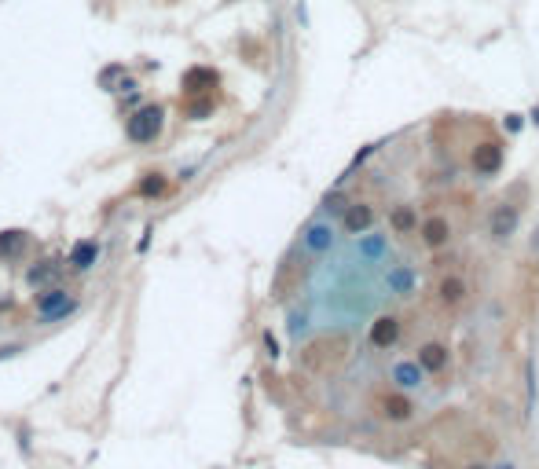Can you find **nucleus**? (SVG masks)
<instances>
[{"label": "nucleus", "mask_w": 539, "mask_h": 469, "mask_svg": "<svg viewBox=\"0 0 539 469\" xmlns=\"http://www.w3.org/2000/svg\"><path fill=\"white\" fill-rule=\"evenodd\" d=\"M165 129V106L162 103H147V106H136L129 125H125V136L132 143H154Z\"/></svg>", "instance_id": "1"}, {"label": "nucleus", "mask_w": 539, "mask_h": 469, "mask_svg": "<svg viewBox=\"0 0 539 469\" xmlns=\"http://www.w3.org/2000/svg\"><path fill=\"white\" fill-rule=\"evenodd\" d=\"M378 414L389 422H407L411 414H415V403H411V396H404V392H396V389H389L378 396Z\"/></svg>", "instance_id": "2"}, {"label": "nucleus", "mask_w": 539, "mask_h": 469, "mask_svg": "<svg viewBox=\"0 0 539 469\" xmlns=\"http://www.w3.org/2000/svg\"><path fill=\"white\" fill-rule=\"evenodd\" d=\"M342 228L348 234H363L374 228V206L371 202H348L345 206V217H342Z\"/></svg>", "instance_id": "3"}, {"label": "nucleus", "mask_w": 539, "mask_h": 469, "mask_svg": "<svg viewBox=\"0 0 539 469\" xmlns=\"http://www.w3.org/2000/svg\"><path fill=\"white\" fill-rule=\"evenodd\" d=\"M418 234H422V242H426L429 250H444V246L451 242V220L440 217V213H433V217L422 220Z\"/></svg>", "instance_id": "4"}, {"label": "nucleus", "mask_w": 539, "mask_h": 469, "mask_svg": "<svg viewBox=\"0 0 539 469\" xmlns=\"http://www.w3.org/2000/svg\"><path fill=\"white\" fill-rule=\"evenodd\" d=\"M473 169H477L481 176H495L503 169V147L495 140H484L473 147Z\"/></svg>", "instance_id": "5"}, {"label": "nucleus", "mask_w": 539, "mask_h": 469, "mask_svg": "<svg viewBox=\"0 0 539 469\" xmlns=\"http://www.w3.org/2000/svg\"><path fill=\"white\" fill-rule=\"evenodd\" d=\"M220 84V73L213 67H191L184 73V92L187 95H209Z\"/></svg>", "instance_id": "6"}, {"label": "nucleus", "mask_w": 539, "mask_h": 469, "mask_svg": "<svg viewBox=\"0 0 539 469\" xmlns=\"http://www.w3.org/2000/svg\"><path fill=\"white\" fill-rule=\"evenodd\" d=\"M517 220H521V213H517V206H510V202H503V206L492 213V224H488V228H492V239H499V242H503V239H510V234L517 231Z\"/></svg>", "instance_id": "7"}, {"label": "nucleus", "mask_w": 539, "mask_h": 469, "mask_svg": "<svg viewBox=\"0 0 539 469\" xmlns=\"http://www.w3.org/2000/svg\"><path fill=\"white\" fill-rule=\"evenodd\" d=\"M400 337V319L396 315H378L371 323V345L374 348H393Z\"/></svg>", "instance_id": "8"}, {"label": "nucleus", "mask_w": 539, "mask_h": 469, "mask_svg": "<svg viewBox=\"0 0 539 469\" xmlns=\"http://www.w3.org/2000/svg\"><path fill=\"white\" fill-rule=\"evenodd\" d=\"M466 293H470V286H466V279H459V275H444L437 282V297H440V304H448V308L462 304Z\"/></svg>", "instance_id": "9"}, {"label": "nucleus", "mask_w": 539, "mask_h": 469, "mask_svg": "<svg viewBox=\"0 0 539 469\" xmlns=\"http://www.w3.org/2000/svg\"><path fill=\"white\" fill-rule=\"evenodd\" d=\"M448 348L440 345V341H429V345H422L418 348V363H422V370H426V374H440L444 367H448Z\"/></svg>", "instance_id": "10"}, {"label": "nucleus", "mask_w": 539, "mask_h": 469, "mask_svg": "<svg viewBox=\"0 0 539 469\" xmlns=\"http://www.w3.org/2000/svg\"><path fill=\"white\" fill-rule=\"evenodd\" d=\"M96 257H99V246L92 239H84V242H77V246L70 250V261L67 264H70L73 272H88L92 264H96Z\"/></svg>", "instance_id": "11"}, {"label": "nucleus", "mask_w": 539, "mask_h": 469, "mask_svg": "<svg viewBox=\"0 0 539 469\" xmlns=\"http://www.w3.org/2000/svg\"><path fill=\"white\" fill-rule=\"evenodd\" d=\"M422 374H426V370H422V363L415 359V363H396L393 367V381L400 389H415V385H422Z\"/></svg>", "instance_id": "12"}, {"label": "nucleus", "mask_w": 539, "mask_h": 469, "mask_svg": "<svg viewBox=\"0 0 539 469\" xmlns=\"http://www.w3.org/2000/svg\"><path fill=\"white\" fill-rule=\"evenodd\" d=\"M165 187H169V176H162V173H147L140 184H136V195H140V198H162V195H165Z\"/></svg>", "instance_id": "13"}, {"label": "nucleus", "mask_w": 539, "mask_h": 469, "mask_svg": "<svg viewBox=\"0 0 539 469\" xmlns=\"http://www.w3.org/2000/svg\"><path fill=\"white\" fill-rule=\"evenodd\" d=\"M331 242H334V231L326 228V224H315V228H309V234H304V246H309L312 253H323Z\"/></svg>", "instance_id": "14"}, {"label": "nucleus", "mask_w": 539, "mask_h": 469, "mask_svg": "<svg viewBox=\"0 0 539 469\" xmlns=\"http://www.w3.org/2000/svg\"><path fill=\"white\" fill-rule=\"evenodd\" d=\"M67 301H70V293L62 290V286H56V290L48 286V290L37 297V315H40V312H56V308H62Z\"/></svg>", "instance_id": "15"}, {"label": "nucleus", "mask_w": 539, "mask_h": 469, "mask_svg": "<svg viewBox=\"0 0 539 469\" xmlns=\"http://www.w3.org/2000/svg\"><path fill=\"white\" fill-rule=\"evenodd\" d=\"M389 224H393V231L407 234V231L418 224V220H415V209H411V206H396V209H393V217H389Z\"/></svg>", "instance_id": "16"}, {"label": "nucleus", "mask_w": 539, "mask_h": 469, "mask_svg": "<svg viewBox=\"0 0 539 469\" xmlns=\"http://www.w3.org/2000/svg\"><path fill=\"white\" fill-rule=\"evenodd\" d=\"M23 242H26V231H4L0 234V257H12Z\"/></svg>", "instance_id": "17"}, {"label": "nucleus", "mask_w": 539, "mask_h": 469, "mask_svg": "<svg viewBox=\"0 0 539 469\" xmlns=\"http://www.w3.org/2000/svg\"><path fill=\"white\" fill-rule=\"evenodd\" d=\"M73 312H77V301L70 297V301L62 304V308H56V312H40V315H37V323H59V319H67V315H73Z\"/></svg>", "instance_id": "18"}, {"label": "nucleus", "mask_w": 539, "mask_h": 469, "mask_svg": "<svg viewBox=\"0 0 539 469\" xmlns=\"http://www.w3.org/2000/svg\"><path fill=\"white\" fill-rule=\"evenodd\" d=\"M213 110H217V103H213V99H198V103L187 106V117H191V121H202V117H209Z\"/></svg>", "instance_id": "19"}, {"label": "nucleus", "mask_w": 539, "mask_h": 469, "mask_svg": "<svg viewBox=\"0 0 539 469\" xmlns=\"http://www.w3.org/2000/svg\"><path fill=\"white\" fill-rule=\"evenodd\" d=\"M45 279H51V261H40L37 268L26 272V282H29V286H37V282H45Z\"/></svg>", "instance_id": "20"}, {"label": "nucleus", "mask_w": 539, "mask_h": 469, "mask_svg": "<svg viewBox=\"0 0 539 469\" xmlns=\"http://www.w3.org/2000/svg\"><path fill=\"white\" fill-rule=\"evenodd\" d=\"M19 352H23V345H4L0 348V359H12V356H19Z\"/></svg>", "instance_id": "21"}, {"label": "nucleus", "mask_w": 539, "mask_h": 469, "mask_svg": "<svg viewBox=\"0 0 539 469\" xmlns=\"http://www.w3.org/2000/svg\"><path fill=\"white\" fill-rule=\"evenodd\" d=\"M495 469H514V466H510V462H499V466H495Z\"/></svg>", "instance_id": "22"}, {"label": "nucleus", "mask_w": 539, "mask_h": 469, "mask_svg": "<svg viewBox=\"0 0 539 469\" xmlns=\"http://www.w3.org/2000/svg\"><path fill=\"white\" fill-rule=\"evenodd\" d=\"M532 121H536V125H539V110H532Z\"/></svg>", "instance_id": "23"}, {"label": "nucleus", "mask_w": 539, "mask_h": 469, "mask_svg": "<svg viewBox=\"0 0 539 469\" xmlns=\"http://www.w3.org/2000/svg\"><path fill=\"white\" fill-rule=\"evenodd\" d=\"M470 469H488V466H470Z\"/></svg>", "instance_id": "24"}]
</instances>
